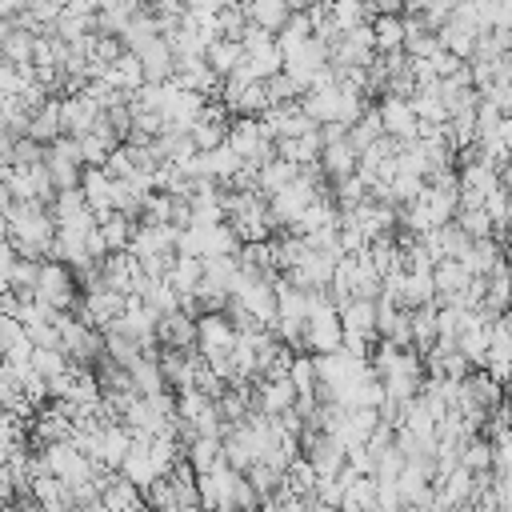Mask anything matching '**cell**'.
Listing matches in <instances>:
<instances>
[{
  "label": "cell",
  "instance_id": "3",
  "mask_svg": "<svg viewBox=\"0 0 512 512\" xmlns=\"http://www.w3.org/2000/svg\"><path fill=\"white\" fill-rule=\"evenodd\" d=\"M56 328H60V348H64L68 364L92 372V364H100V356H104V336H100V328H92L88 320H76V316H68V312H56Z\"/></svg>",
  "mask_w": 512,
  "mask_h": 512
},
{
  "label": "cell",
  "instance_id": "21",
  "mask_svg": "<svg viewBox=\"0 0 512 512\" xmlns=\"http://www.w3.org/2000/svg\"><path fill=\"white\" fill-rule=\"evenodd\" d=\"M320 152H324V140H320V128L304 132V136H292V140H276V156L296 164V168H312L320 164Z\"/></svg>",
  "mask_w": 512,
  "mask_h": 512
},
{
  "label": "cell",
  "instance_id": "1",
  "mask_svg": "<svg viewBox=\"0 0 512 512\" xmlns=\"http://www.w3.org/2000/svg\"><path fill=\"white\" fill-rule=\"evenodd\" d=\"M8 244L16 248V256L24 260H40V256H52V240H56V220L44 204L36 200H16L8 212Z\"/></svg>",
  "mask_w": 512,
  "mask_h": 512
},
{
  "label": "cell",
  "instance_id": "38",
  "mask_svg": "<svg viewBox=\"0 0 512 512\" xmlns=\"http://www.w3.org/2000/svg\"><path fill=\"white\" fill-rule=\"evenodd\" d=\"M460 468L468 472H492V440L488 436H468L464 448H460Z\"/></svg>",
  "mask_w": 512,
  "mask_h": 512
},
{
  "label": "cell",
  "instance_id": "6",
  "mask_svg": "<svg viewBox=\"0 0 512 512\" xmlns=\"http://www.w3.org/2000/svg\"><path fill=\"white\" fill-rule=\"evenodd\" d=\"M324 68H328V48L312 36V40H304L300 48L284 52V68H280V72H284L300 92H308V88H312V80H316Z\"/></svg>",
  "mask_w": 512,
  "mask_h": 512
},
{
  "label": "cell",
  "instance_id": "20",
  "mask_svg": "<svg viewBox=\"0 0 512 512\" xmlns=\"http://www.w3.org/2000/svg\"><path fill=\"white\" fill-rule=\"evenodd\" d=\"M240 68H244L252 80H268V76H276V72L284 68V56H280V48H276V36H268V40H260V44H248Z\"/></svg>",
  "mask_w": 512,
  "mask_h": 512
},
{
  "label": "cell",
  "instance_id": "9",
  "mask_svg": "<svg viewBox=\"0 0 512 512\" xmlns=\"http://www.w3.org/2000/svg\"><path fill=\"white\" fill-rule=\"evenodd\" d=\"M296 408V388L288 376H272V380H256L252 384V412L260 416H284Z\"/></svg>",
  "mask_w": 512,
  "mask_h": 512
},
{
  "label": "cell",
  "instance_id": "33",
  "mask_svg": "<svg viewBox=\"0 0 512 512\" xmlns=\"http://www.w3.org/2000/svg\"><path fill=\"white\" fill-rule=\"evenodd\" d=\"M296 172H300L296 164H288V160L276 156V160H268V164L256 172V192H260L264 200H272L280 188H288V184L296 180Z\"/></svg>",
  "mask_w": 512,
  "mask_h": 512
},
{
  "label": "cell",
  "instance_id": "26",
  "mask_svg": "<svg viewBox=\"0 0 512 512\" xmlns=\"http://www.w3.org/2000/svg\"><path fill=\"white\" fill-rule=\"evenodd\" d=\"M136 300H140L156 320H164L168 312H176V308H180V296L168 288V280H164V276H144V284H140Z\"/></svg>",
  "mask_w": 512,
  "mask_h": 512
},
{
  "label": "cell",
  "instance_id": "14",
  "mask_svg": "<svg viewBox=\"0 0 512 512\" xmlns=\"http://www.w3.org/2000/svg\"><path fill=\"white\" fill-rule=\"evenodd\" d=\"M156 340L160 348H176V352H196V316L176 308L156 324Z\"/></svg>",
  "mask_w": 512,
  "mask_h": 512
},
{
  "label": "cell",
  "instance_id": "43",
  "mask_svg": "<svg viewBox=\"0 0 512 512\" xmlns=\"http://www.w3.org/2000/svg\"><path fill=\"white\" fill-rule=\"evenodd\" d=\"M264 92H268V104H296L304 92L284 76V72H276V76H268L264 80Z\"/></svg>",
  "mask_w": 512,
  "mask_h": 512
},
{
  "label": "cell",
  "instance_id": "40",
  "mask_svg": "<svg viewBox=\"0 0 512 512\" xmlns=\"http://www.w3.org/2000/svg\"><path fill=\"white\" fill-rule=\"evenodd\" d=\"M288 380H292L296 396H312V400H316V356L296 352L292 364H288Z\"/></svg>",
  "mask_w": 512,
  "mask_h": 512
},
{
  "label": "cell",
  "instance_id": "47",
  "mask_svg": "<svg viewBox=\"0 0 512 512\" xmlns=\"http://www.w3.org/2000/svg\"><path fill=\"white\" fill-rule=\"evenodd\" d=\"M12 148H16V136H12L4 124H0V172L12 164Z\"/></svg>",
  "mask_w": 512,
  "mask_h": 512
},
{
  "label": "cell",
  "instance_id": "53",
  "mask_svg": "<svg viewBox=\"0 0 512 512\" xmlns=\"http://www.w3.org/2000/svg\"><path fill=\"white\" fill-rule=\"evenodd\" d=\"M400 512H424V508H400Z\"/></svg>",
  "mask_w": 512,
  "mask_h": 512
},
{
  "label": "cell",
  "instance_id": "29",
  "mask_svg": "<svg viewBox=\"0 0 512 512\" xmlns=\"http://www.w3.org/2000/svg\"><path fill=\"white\" fill-rule=\"evenodd\" d=\"M240 60H244V44L240 40H224V36H216V40H208V48H204V64L224 80V76H232L236 68H240Z\"/></svg>",
  "mask_w": 512,
  "mask_h": 512
},
{
  "label": "cell",
  "instance_id": "8",
  "mask_svg": "<svg viewBox=\"0 0 512 512\" xmlns=\"http://www.w3.org/2000/svg\"><path fill=\"white\" fill-rule=\"evenodd\" d=\"M124 252L136 256V260H148V256H172V252H176V228H172V224H148V220H136L132 240H128Z\"/></svg>",
  "mask_w": 512,
  "mask_h": 512
},
{
  "label": "cell",
  "instance_id": "27",
  "mask_svg": "<svg viewBox=\"0 0 512 512\" xmlns=\"http://www.w3.org/2000/svg\"><path fill=\"white\" fill-rule=\"evenodd\" d=\"M112 92H124V96H132L140 84H144V72H140V60L132 56V52H124V56H116L108 68H104V76H100Z\"/></svg>",
  "mask_w": 512,
  "mask_h": 512
},
{
  "label": "cell",
  "instance_id": "28",
  "mask_svg": "<svg viewBox=\"0 0 512 512\" xmlns=\"http://www.w3.org/2000/svg\"><path fill=\"white\" fill-rule=\"evenodd\" d=\"M184 464L200 476V472H212L216 464H224V444L220 436H192L184 444Z\"/></svg>",
  "mask_w": 512,
  "mask_h": 512
},
{
  "label": "cell",
  "instance_id": "41",
  "mask_svg": "<svg viewBox=\"0 0 512 512\" xmlns=\"http://www.w3.org/2000/svg\"><path fill=\"white\" fill-rule=\"evenodd\" d=\"M452 224H456L468 240H484V236H492V220H488L484 208H456Z\"/></svg>",
  "mask_w": 512,
  "mask_h": 512
},
{
  "label": "cell",
  "instance_id": "32",
  "mask_svg": "<svg viewBox=\"0 0 512 512\" xmlns=\"http://www.w3.org/2000/svg\"><path fill=\"white\" fill-rule=\"evenodd\" d=\"M32 44H36V32H32V28H20V24L12 20V28H8L4 40H0V60L24 68V64H32Z\"/></svg>",
  "mask_w": 512,
  "mask_h": 512
},
{
  "label": "cell",
  "instance_id": "49",
  "mask_svg": "<svg viewBox=\"0 0 512 512\" xmlns=\"http://www.w3.org/2000/svg\"><path fill=\"white\" fill-rule=\"evenodd\" d=\"M12 204H16V196H12V188H8L4 180H0V216H4V212H8Z\"/></svg>",
  "mask_w": 512,
  "mask_h": 512
},
{
  "label": "cell",
  "instance_id": "42",
  "mask_svg": "<svg viewBox=\"0 0 512 512\" xmlns=\"http://www.w3.org/2000/svg\"><path fill=\"white\" fill-rule=\"evenodd\" d=\"M68 368H72V364H68L64 348H32V372H36V376L52 380V376H64Z\"/></svg>",
  "mask_w": 512,
  "mask_h": 512
},
{
  "label": "cell",
  "instance_id": "39",
  "mask_svg": "<svg viewBox=\"0 0 512 512\" xmlns=\"http://www.w3.org/2000/svg\"><path fill=\"white\" fill-rule=\"evenodd\" d=\"M304 40H312V20H308L304 12H292V16L284 20V28L276 32V48H280V56H284V52L300 48Z\"/></svg>",
  "mask_w": 512,
  "mask_h": 512
},
{
  "label": "cell",
  "instance_id": "37",
  "mask_svg": "<svg viewBox=\"0 0 512 512\" xmlns=\"http://www.w3.org/2000/svg\"><path fill=\"white\" fill-rule=\"evenodd\" d=\"M384 136V128H380V116H376V104H368L352 124H348V144L356 148V152H364L368 144H376Z\"/></svg>",
  "mask_w": 512,
  "mask_h": 512
},
{
  "label": "cell",
  "instance_id": "34",
  "mask_svg": "<svg viewBox=\"0 0 512 512\" xmlns=\"http://www.w3.org/2000/svg\"><path fill=\"white\" fill-rule=\"evenodd\" d=\"M132 228H136V220H128L124 212H108V216L96 220V232H100L108 252H124L128 240H132Z\"/></svg>",
  "mask_w": 512,
  "mask_h": 512
},
{
  "label": "cell",
  "instance_id": "23",
  "mask_svg": "<svg viewBox=\"0 0 512 512\" xmlns=\"http://www.w3.org/2000/svg\"><path fill=\"white\" fill-rule=\"evenodd\" d=\"M476 28L468 24V20H460V16H448V24L436 32V40H440V48L444 52H452L456 60H472V48H476Z\"/></svg>",
  "mask_w": 512,
  "mask_h": 512
},
{
  "label": "cell",
  "instance_id": "17",
  "mask_svg": "<svg viewBox=\"0 0 512 512\" xmlns=\"http://www.w3.org/2000/svg\"><path fill=\"white\" fill-rule=\"evenodd\" d=\"M96 500L104 512H144V492L124 476H104Z\"/></svg>",
  "mask_w": 512,
  "mask_h": 512
},
{
  "label": "cell",
  "instance_id": "46",
  "mask_svg": "<svg viewBox=\"0 0 512 512\" xmlns=\"http://www.w3.org/2000/svg\"><path fill=\"white\" fill-rule=\"evenodd\" d=\"M228 4H236V0H184V12H188V16H216V12H224Z\"/></svg>",
  "mask_w": 512,
  "mask_h": 512
},
{
  "label": "cell",
  "instance_id": "51",
  "mask_svg": "<svg viewBox=\"0 0 512 512\" xmlns=\"http://www.w3.org/2000/svg\"><path fill=\"white\" fill-rule=\"evenodd\" d=\"M308 512H340V508H328V504H308Z\"/></svg>",
  "mask_w": 512,
  "mask_h": 512
},
{
  "label": "cell",
  "instance_id": "4",
  "mask_svg": "<svg viewBox=\"0 0 512 512\" xmlns=\"http://www.w3.org/2000/svg\"><path fill=\"white\" fill-rule=\"evenodd\" d=\"M240 160H244V168H252V172H260L268 160H276V144L268 140V132H264V124L260 120H252V116H232L228 120V140H224Z\"/></svg>",
  "mask_w": 512,
  "mask_h": 512
},
{
  "label": "cell",
  "instance_id": "44",
  "mask_svg": "<svg viewBox=\"0 0 512 512\" xmlns=\"http://www.w3.org/2000/svg\"><path fill=\"white\" fill-rule=\"evenodd\" d=\"M36 268H40V260L16 256V264H12V292H32L36 288Z\"/></svg>",
  "mask_w": 512,
  "mask_h": 512
},
{
  "label": "cell",
  "instance_id": "45",
  "mask_svg": "<svg viewBox=\"0 0 512 512\" xmlns=\"http://www.w3.org/2000/svg\"><path fill=\"white\" fill-rule=\"evenodd\" d=\"M496 124H500V112H496L488 100H480V104H476V140H480V136H492Z\"/></svg>",
  "mask_w": 512,
  "mask_h": 512
},
{
  "label": "cell",
  "instance_id": "24",
  "mask_svg": "<svg viewBox=\"0 0 512 512\" xmlns=\"http://www.w3.org/2000/svg\"><path fill=\"white\" fill-rule=\"evenodd\" d=\"M80 192H84L88 208L96 212V220L112 212V176L104 168H84L80 172Z\"/></svg>",
  "mask_w": 512,
  "mask_h": 512
},
{
  "label": "cell",
  "instance_id": "18",
  "mask_svg": "<svg viewBox=\"0 0 512 512\" xmlns=\"http://www.w3.org/2000/svg\"><path fill=\"white\" fill-rule=\"evenodd\" d=\"M356 160H360V152L348 144V136H340V140H324L320 172L328 176V184H336V180H344V176H356Z\"/></svg>",
  "mask_w": 512,
  "mask_h": 512
},
{
  "label": "cell",
  "instance_id": "52",
  "mask_svg": "<svg viewBox=\"0 0 512 512\" xmlns=\"http://www.w3.org/2000/svg\"><path fill=\"white\" fill-rule=\"evenodd\" d=\"M504 244H512V212H508V240Z\"/></svg>",
  "mask_w": 512,
  "mask_h": 512
},
{
  "label": "cell",
  "instance_id": "19",
  "mask_svg": "<svg viewBox=\"0 0 512 512\" xmlns=\"http://www.w3.org/2000/svg\"><path fill=\"white\" fill-rule=\"evenodd\" d=\"M136 60H140L144 84H164V80H172L176 56H172V48H168V40H164V36H156L148 48H140V52H136Z\"/></svg>",
  "mask_w": 512,
  "mask_h": 512
},
{
  "label": "cell",
  "instance_id": "5",
  "mask_svg": "<svg viewBox=\"0 0 512 512\" xmlns=\"http://www.w3.org/2000/svg\"><path fill=\"white\" fill-rule=\"evenodd\" d=\"M36 300L52 312H68L76 304V272L60 260H40L36 268Z\"/></svg>",
  "mask_w": 512,
  "mask_h": 512
},
{
  "label": "cell",
  "instance_id": "25",
  "mask_svg": "<svg viewBox=\"0 0 512 512\" xmlns=\"http://www.w3.org/2000/svg\"><path fill=\"white\" fill-rule=\"evenodd\" d=\"M500 260H504V248H500V240H492V236L468 240V248H464V256H460V264H464L468 276H488Z\"/></svg>",
  "mask_w": 512,
  "mask_h": 512
},
{
  "label": "cell",
  "instance_id": "48",
  "mask_svg": "<svg viewBox=\"0 0 512 512\" xmlns=\"http://www.w3.org/2000/svg\"><path fill=\"white\" fill-rule=\"evenodd\" d=\"M496 140H500V148L512 156V116H500V124H496Z\"/></svg>",
  "mask_w": 512,
  "mask_h": 512
},
{
  "label": "cell",
  "instance_id": "15",
  "mask_svg": "<svg viewBox=\"0 0 512 512\" xmlns=\"http://www.w3.org/2000/svg\"><path fill=\"white\" fill-rule=\"evenodd\" d=\"M0 360L8 368H20L32 360V340H28V328L12 316V312H0Z\"/></svg>",
  "mask_w": 512,
  "mask_h": 512
},
{
  "label": "cell",
  "instance_id": "35",
  "mask_svg": "<svg viewBox=\"0 0 512 512\" xmlns=\"http://www.w3.org/2000/svg\"><path fill=\"white\" fill-rule=\"evenodd\" d=\"M372 44H376V52L384 56V52H404L400 44H404V20L400 16H372Z\"/></svg>",
  "mask_w": 512,
  "mask_h": 512
},
{
  "label": "cell",
  "instance_id": "30",
  "mask_svg": "<svg viewBox=\"0 0 512 512\" xmlns=\"http://www.w3.org/2000/svg\"><path fill=\"white\" fill-rule=\"evenodd\" d=\"M240 8H244V16H248V24L272 32V36H276V32L284 28V20L292 16L284 0H240Z\"/></svg>",
  "mask_w": 512,
  "mask_h": 512
},
{
  "label": "cell",
  "instance_id": "31",
  "mask_svg": "<svg viewBox=\"0 0 512 512\" xmlns=\"http://www.w3.org/2000/svg\"><path fill=\"white\" fill-rule=\"evenodd\" d=\"M64 132H60V96H48L44 100V108L28 120V140H36V144H52V140H60Z\"/></svg>",
  "mask_w": 512,
  "mask_h": 512
},
{
  "label": "cell",
  "instance_id": "7",
  "mask_svg": "<svg viewBox=\"0 0 512 512\" xmlns=\"http://www.w3.org/2000/svg\"><path fill=\"white\" fill-rule=\"evenodd\" d=\"M0 180L12 188L16 200H36V204H44L48 196H56V192H52V180H48V172H44V164H8V168L0 172Z\"/></svg>",
  "mask_w": 512,
  "mask_h": 512
},
{
  "label": "cell",
  "instance_id": "36",
  "mask_svg": "<svg viewBox=\"0 0 512 512\" xmlns=\"http://www.w3.org/2000/svg\"><path fill=\"white\" fill-rule=\"evenodd\" d=\"M408 104H412V112H416V120H420V124H444V120H448V108H444V100H440L436 84L416 88Z\"/></svg>",
  "mask_w": 512,
  "mask_h": 512
},
{
  "label": "cell",
  "instance_id": "16",
  "mask_svg": "<svg viewBox=\"0 0 512 512\" xmlns=\"http://www.w3.org/2000/svg\"><path fill=\"white\" fill-rule=\"evenodd\" d=\"M472 280H476V276H468L460 260H436V264H432L436 304H452V300H460V296L468 292V284H472Z\"/></svg>",
  "mask_w": 512,
  "mask_h": 512
},
{
  "label": "cell",
  "instance_id": "11",
  "mask_svg": "<svg viewBox=\"0 0 512 512\" xmlns=\"http://www.w3.org/2000/svg\"><path fill=\"white\" fill-rule=\"evenodd\" d=\"M52 220H56V228H72V232L96 228V212L88 208V200H84L80 188H68V192H56L52 196Z\"/></svg>",
  "mask_w": 512,
  "mask_h": 512
},
{
  "label": "cell",
  "instance_id": "12",
  "mask_svg": "<svg viewBox=\"0 0 512 512\" xmlns=\"http://www.w3.org/2000/svg\"><path fill=\"white\" fill-rule=\"evenodd\" d=\"M260 124H264V132H268V140L276 144V140H292V136H304V132H312L316 124L300 112V104H272L264 116H260Z\"/></svg>",
  "mask_w": 512,
  "mask_h": 512
},
{
  "label": "cell",
  "instance_id": "22",
  "mask_svg": "<svg viewBox=\"0 0 512 512\" xmlns=\"http://www.w3.org/2000/svg\"><path fill=\"white\" fill-rule=\"evenodd\" d=\"M200 276H204V260H192V256H172V264H168V272H164L168 288H172L180 300H196Z\"/></svg>",
  "mask_w": 512,
  "mask_h": 512
},
{
  "label": "cell",
  "instance_id": "10",
  "mask_svg": "<svg viewBox=\"0 0 512 512\" xmlns=\"http://www.w3.org/2000/svg\"><path fill=\"white\" fill-rule=\"evenodd\" d=\"M376 116H380L384 136H392V140H416V132H420V120L404 96H380Z\"/></svg>",
  "mask_w": 512,
  "mask_h": 512
},
{
  "label": "cell",
  "instance_id": "50",
  "mask_svg": "<svg viewBox=\"0 0 512 512\" xmlns=\"http://www.w3.org/2000/svg\"><path fill=\"white\" fill-rule=\"evenodd\" d=\"M0 244H8V220L0 216Z\"/></svg>",
  "mask_w": 512,
  "mask_h": 512
},
{
  "label": "cell",
  "instance_id": "2",
  "mask_svg": "<svg viewBox=\"0 0 512 512\" xmlns=\"http://www.w3.org/2000/svg\"><path fill=\"white\" fill-rule=\"evenodd\" d=\"M196 488H200V508L204 512H256L260 508L256 488L232 464H216L212 472H200Z\"/></svg>",
  "mask_w": 512,
  "mask_h": 512
},
{
  "label": "cell",
  "instance_id": "13",
  "mask_svg": "<svg viewBox=\"0 0 512 512\" xmlns=\"http://www.w3.org/2000/svg\"><path fill=\"white\" fill-rule=\"evenodd\" d=\"M124 304H128V296H120V292H112V288H104V284H88V296H84V316L80 320H88L92 328H108L120 312H124Z\"/></svg>",
  "mask_w": 512,
  "mask_h": 512
}]
</instances>
